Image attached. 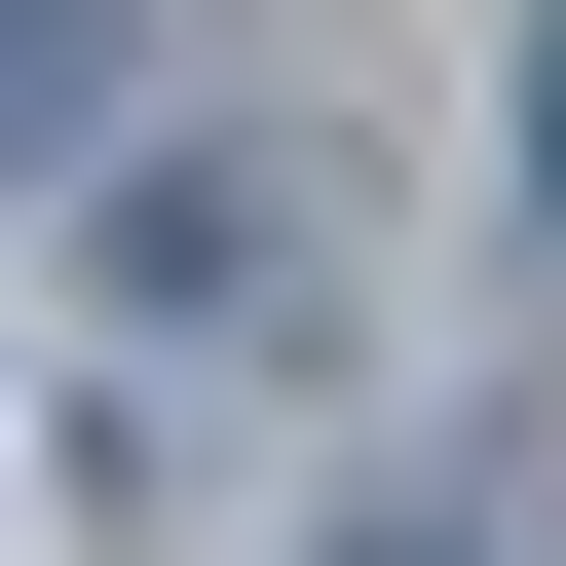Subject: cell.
Instances as JSON below:
<instances>
[{
	"label": "cell",
	"mask_w": 566,
	"mask_h": 566,
	"mask_svg": "<svg viewBox=\"0 0 566 566\" xmlns=\"http://www.w3.org/2000/svg\"><path fill=\"white\" fill-rule=\"evenodd\" d=\"M76 114H114V0H0V189H76Z\"/></svg>",
	"instance_id": "cell-1"
},
{
	"label": "cell",
	"mask_w": 566,
	"mask_h": 566,
	"mask_svg": "<svg viewBox=\"0 0 566 566\" xmlns=\"http://www.w3.org/2000/svg\"><path fill=\"white\" fill-rule=\"evenodd\" d=\"M340 566H528V491H416V528H340Z\"/></svg>",
	"instance_id": "cell-2"
},
{
	"label": "cell",
	"mask_w": 566,
	"mask_h": 566,
	"mask_svg": "<svg viewBox=\"0 0 566 566\" xmlns=\"http://www.w3.org/2000/svg\"><path fill=\"white\" fill-rule=\"evenodd\" d=\"M528 189H566V76H528Z\"/></svg>",
	"instance_id": "cell-3"
}]
</instances>
